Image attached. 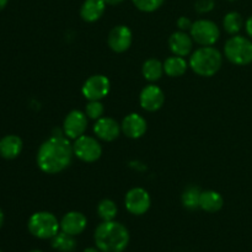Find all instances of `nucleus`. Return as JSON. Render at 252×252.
<instances>
[{"mask_svg":"<svg viewBox=\"0 0 252 252\" xmlns=\"http://www.w3.org/2000/svg\"><path fill=\"white\" fill-rule=\"evenodd\" d=\"M202 191L196 186L187 187L181 196L182 206L189 211H196L199 208V198Z\"/></svg>","mask_w":252,"mask_h":252,"instance_id":"b1692460","label":"nucleus"},{"mask_svg":"<svg viewBox=\"0 0 252 252\" xmlns=\"http://www.w3.org/2000/svg\"><path fill=\"white\" fill-rule=\"evenodd\" d=\"M66 137H53L43 142L37 152V165L44 174L56 175L70 166L73 161V144Z\"/></svg>","mask_w":252,"mask_h":252,"instance_id":"f257e3e1","label":"nucleus"},{"mask_svg":"<svg viewBox=\"0 0 252 252\" xmlns=\"http://www.w3.org/2000/svg\"><path fill=\"white\" fill-rule=\"evenodd\" d=\"M122 128L121 125L112 117H101L97 121H95L94 125V133L96 138L102 142H113L120 137Z\"/></svg>","mask_w":252,"mask_h":252,"instance_id":"ddd939ff","label":"nucleus"},{"mask_svg":"<svg viewBox=\"0 0 252 252\" xmlns=\"http://www.w3.org/2000/svg\"><path fill=\"white\" fill-rule=\"evenodd\" d=\"M165 103V94L161 88H159L155 84H149L143 90L139 95V105L147 112H157L164 106Z\"/></svg>","mask_w":252,"mask_h":252,"instance_id":"f8f14e48","label":"nucleus"},{"mask_svg":"<svg viewBox=\"0 0 252 252\" xmlns=\"http://www.w3.org/2000/svg\"><path fill=\"white\" fill-rule=\"evenodd\" d=\"M216 7V0H196L194 2V10L198 14H208Z\"/></svg>","mask_w":252,"mask_h":252,"instance_id":"cd10ccee","label":"nucleus"},{"mask_svg":"<svg viewBox=\"0 0 252 252\" xmlns=\"http://www.w3.org/2000/svg\"><path fill=\"white\" fill-rule=\"evenodd\" d=\"M142 74L149 83H157L164 75V64L157 58H149L143 63Z\"/></svg>","mask_w":252,"mask_h":252,"instance_id":"412c9836","label":"nucleus"},{"mask_svg":"<svg viewBox=\"0 0 252 252\" xmlns=\"http://www.w3.org/2000/svg\"><path fill=\"white\" fill-rule=\"evenodd\" d=\"M0 252H1V251H0Z\"/></svg>","mask_w":252,"mask_h":252,"instance_id":"e433bc0d","label":"nucleus"},{"mask_svg":"<svg viewBox=\"0 0 252 252\" xmlns=\"http://www.w3.org/2000/svg\"><path fill=\"white\" fill-rule=\"evenodd\" d=\"M105 113V106L101 101H89L85 106V115L89 120L97 121L98 118L103 117Z\"/></svg>","mask_w":252,"mask_h":252,"instance_id":"a878e982","label":"nucleus"},{"mask_svg":"<svg viewBox=\"0 0 252 252\" xmlns=\"http://www.w3.org/2000/svg\"><path fill=\"white\" fill-rule=\"evenodd\" d=\"M133 5L142 12H154L162 6L165 0H132Z\"/></svg>","mask_w":252,"mask_h":252,"instance_id":"bb28decb","label":"nucleus"},{"mask_svg":"<svg viewBox=\"0 0 252 252\" xmlns=\"http://www.w3.org/2000/svg\"><path fill=\"white\" fill-rule=\"evenodd\" d=\"M110 79L102 74L91 75L81 86V94L88 101H101L110 94Z\"/></svg>","mask_w":252,"mask_h":252,"instance_id":"6e6552de","label":"nucleus"},{"mask_svg":"<svg viewBox=\"0 0 252 252\" xmlns=\"http://www.w3.org/2000/svg\"><path fill=\"white\" fill-rule=\"evenodd\" d=\"M24 143L19 135L9 134L0 139V157L6 160L16 159L22 152Z\"/></svg>","mask_w":252,"mask_h":252,"instance_id":"a211bd4d","label":"nucleus"},{"mask_svg":"<svg viewBox=\"0 0 252 252\" xmlns=\"http://www.w3.org/2000/svg\"><path fill=\"white\" fill-rule=\"evenodd\" d=\"M7 2H9V0H0V11H1V10H4L5 7H6Z\"/></svg>","mask_w":252,"mask_h":252,"instance_id":"2f4dec72","label":"nucleus"},{"mask_svg":"<svg viewBox=\"0 0 252 252\" xmlns=\"http://www.w3.org/2000/svg\"><path fill=\"white\" fill-rule=\"evenodd\" d=\"M228 1H236V0H228Z\"/></svg>","mask_w":252,"mask_h":252,"instance_id":"c9c22d12","label":"nucleus"},{"mask_svg":"<svg viewBox=\"0 0 252 252\" xmlns=\"http://www.w3.org/2000/svg\"><path fill=\"white\" fill-rule=\"evenodd\" d=\"M224 206V198L219 192L213 189L202 191L199 198V208L207 213H217Z\"/></svg>","mask_w":252,"mask_h":252,"instance_id":"6ab92c4d","label":"nucleus"},{"mask_svg":"<svg viewBox=\"0 0 252 252\" xmlns=\"http://www.w3.org/2000/svg\"><path fill=\"white\" fill-rule=\"evenodd\" d=\"M125 206L126 209L133 216H143L152 206L149 192L143 187H133L126 193Z\"/></svg>","mask_w":252,"mask_h":252,"instance_id":"1a4fd4ad","label":"nucleus"},{"mask_svg":"<svg viewBox=\"0 0 252 252\" xmlns=\"http://www.w3.org/2000/svg\"><path fill=\"white\" fill-rule=\"evenodd\" d=\"M2 224H4V213H2L1 208H0V229H1Z\"/></svg>","mask_w":252,"mask_h":252,"instance_id":"72a5a7b5","label":"nucleus"},{"mask_svg":"<svg viewBox=\"0 0 252 252\" xmlns=\"http://www.w3.org/2000/svg\"><path fill=\"white\" fill-rule=\"evenodd\" d=\"M118 214V207L112 199L105 198L98 202L97 204V216L102 221L115 220Z\"/></svg>","mask_w":252,"mask_h":252,"instance_id":"393cba45","label":"nucleus"},{"mask_svg":"<svg viewBox=\"0 0 252 252\" xmlns=\"http://www.w3.org/2000/svg\"><path fill=\"white\" fill-rule=\"evenodd\" d=\"M129 240L128 229L116 220L102 221L94 233L95 245L101 252H125L129 245Z\"/></svg>","mask_w":252,"mask_h":252,"instance_id":"f03ea898","label":"nucleus"},{"mask_svg":"<svg viewBox=\"0 0 252 252\" xmlns=\"http://www.w3.org/2000/svg\"><path fill=\"white\" fill-rule=\"evenodd\" d=\"M244 22L243 16H241L240 12L238 11H230L224 16L223 19V29L226 33L231 34V36H235L239 32L243 30Z\"/></svg>","mask_w":252,"mask_h":252,"instance_id":"5701e85b","label":"nucleus"},{"mask_svg":"<svg viewBox=\"0 0 252 252\" xmlns=\"http://www.w3.org/2000/svg\"><path fill=\"white\" fill-rule=\"evenodd\" d=\"M245 31L249 38L252 39V15L245 21Z\"/></svg>","mask_w":252,"mask_h":252,"instance_id":"c756f323","label":"nucleus"},{"mask_svg":"<svg viewBox=\"0 0 252 252\" xmlns=\"http://www.w3.org/2000/svg\"><path fill=\"white\" fill-rule=\"evenodd\" d=\"M122 133L130 139H139L147 133V120L139 113H129L121 123Z\"/></svg>","mask_w":252,"mask_h":252,"instance_id":"4468645a","label":"nucleus"},{"mask_svg":"<svg viewBox=\"0 0 252 252\" xmlns=\"http://www.w3.org/2000/svg\"><path fill=\"white\" fill-rule=\"evenodd\" d=\"M83 252H101L97 248H86Z\"/></svg>","mask_w":252,"mask_h":252,"instance_id":"473e14b6","label":"nucleus"},{"mask_svg":"<svg viewBox=\"0 0 252 252\" xmlns=\"http://www.w3.org/2000/svg\"><path fill=\"white\" fill-rule=\"evenodd\" d=\"M192 24H193V22L186 16H180L176 21V25L177 27H179L180 31H185V32H189V30H191L192 27Z\"/></svg>","mask_w":252,"mask_h":252,"instance_id":"c85d7f7f","label":"nucleus"},{"mask_svg":"<svg viewBox=\"0 0 252 252\" xmlns=\"http://www.w3.org/2000/svg\"><path fill=\"white\" fill-rule=\"evenodd\" d=\"M51 246L59 252H74L76 250L78 243H76L75 236L69 235L61 230L51 239Z\"/></svg>","mask_w":252,"mask_h":252,"instance_id":"4be33fe9","label":"nucleus"},{"mask_svg":"<svg viewBox=\"0 0 252 252\" xmlns=\"http://www.w3.org/2000/svg\"><path fill=\"white\" fill-rule=\"evenodd\" d=\"M223 54L216 47H199L189 56V68L197 75L211 78L214 76L223 65Z\"/></svg>","mask_w":252,"mask_h":252,"instance_id":"7ed1b4c3","label":"nucleus"},{"mask_svg":"<svg viewBox=\"0 0 252 252\" xmlns=\"http://www.w3.org/2000/svg\"><path fill=\"white\" fill-rule=\"evenodd\" d=\"M189 34L194 43L201 47H209L214 46L219 41L220 30H219L218 25L212 20L201 19L192 24Z\"/></svg>","mask_w":252,"mask_h":252,"instance_id":"423d86ee","label":"nucleus"},{"mask_svg":"<svg viewBox=\"0 0 252 252\" xmlns=\"http://www.w3.org/2000/svg\"><path fill=\"white\" fill-rule=\"evenodd\" d=\"M103 1H105L107 5H118L122 1H125V0H103Z\"/></svg>","mask_w":252,"mask_h":252,"instance_id":"7c9ffc66","label":"nucleus"},{"mask_svg":"<svg viewBox=\"0 0 252 252\" xmlns=\"http://www.w3.org/2000/svg\"><path fill=\"white\" fill-rule=\"evenodd\" d=\"M133 42V32L126 25H117L107 36V44L115 53H125L130 48Z\"/></svg>","mask_w":252,"mask_h":252,"instance_id":"9b49d317","label":"nucleus"},{"mask_svg":"<svg viewBox=\"0 0 252 252\" xmlns=\"http://www.w3.org/2000/svg\"><path fill=\"white\" fill-rule=\"evenodd\" d=\"M89 118L85 112L80 110H73L65 116L63 121V132L68 139L75 140L79 137L85 134L88 129Z\"/></svg>","mask_w":252,"mask_h":252,"instance_id":"9d476101","label":"nucleus"},{"mask_svg":"<svg viewBox=\"0 0 252 252\" xmlns=\"http://www.w3.org/2000/svg\"><path fill=\"white\" fill-rule=\"evenodd\" d=\"M106 4L103 0H85L80 6V17L88 24L98 21L106 11Z\"/></svg>","mask_w":252,"mask_h":252,"instance_id":"f3484780","label":"nucleus"},{"mask_svg":"<svg viewBox=\"0 0 252 252\" xmlns=\"http://www.w3.org/2000/svg\"><path fill=\"white\" fill-rule=\"evenodd\" d=\"M86 226H88V218L81 212H68L61 219V230L69 235H80L85 231Z\"/></svg>","mask_w":252,"mask_h":252,"instance_id":"2eb2a0df","label":"nucleus"},{"mask_svg":"<svg viewBox=\"0 0 252 252\" xmlns=\"http://www.w3.org/2000/svg\"><path fill=\"white\" fill-rule=\"evenodd\" d=\"M193 39H192L191 34L187 33L185 31H176L171 33L169 37V49L174 56L179 57H187L192 53L193 49Z\"/></svg>","mask_w":252,"mask_h":252,"instance_id":"dca6fc26","label":"nucleus"},{"mask_svg":"<svg viewBox=\"0 0 252 252\" xmlns=\"http://www.w3.org/2000/svg\"><path fill=\"white\" fill-rule=\"evenodd\" d=\"M30 252H43V251H41V250H32V251H30Z\"/></svg>","mask_w":252,"mask_h":252,"instance_id":"f704fd0d","label":"nucleus"},{"mask_svg":"<svg viewBox=\"0 0 252 252\" xmlns=\"http://www.w3.org/2000/svg\"><path fill=\"white\" fill-rule=\"evenodd\" d=\"M162 64H164V73L170 78H180L186 74L187 69L189 68V62L185 59V57L174 56V54L165 59Z\"/></svg>","mask_w":252,"mask_h":252,"instance_id":"aec40b11","label":"nucleus"},{"mask_svg":"<svg viewBox=\"0 0 252 252\" xmlns=\"http://www.w3.org/2000/svg\"><path fill=\"white\" fill-rule=\"evenodd\" d=\"M27 228L34 238L47 240L56 236L61 231V220L51 212H36L30 217Z\"/></svg>","mask_w":252,"mask_h":252,"instance_id":"20e7f679","label":"nucleus"},{"mask_svg":"<svg viewBox=\"0 0 252 252\" xmlns=\"http://www.w3.org/2000/svg\"><path fill=\"white\" fill-rule=\"evenodd\" d=\"M224 56L235 65H249L252 63V39L235 34L224 44Z\"/></svg>","mask_w":252,"mask_h":252,"instance_id":"39448f33","label":"nucleus"},{"mask_svg":"<svg viewBox=\"0 0 252 252\" xmlns=\"http://www.w3.org/2000/svg\"><path fill=\"white\" fill-rule=\"evenodd\" d=\"M74 155L84 162H95L102 155V145L97 138L91 135H81L73 143Z\"/></svg>","mask_w":252,"mask_h":252,"instance_id":"0eeeda50","label":"nucleus"}]
</instances>
